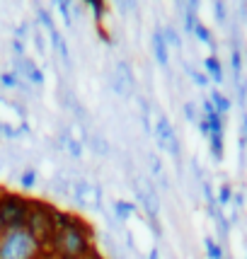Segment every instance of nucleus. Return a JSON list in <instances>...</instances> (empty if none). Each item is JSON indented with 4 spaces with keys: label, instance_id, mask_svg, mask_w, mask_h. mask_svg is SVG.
I'll use <instances>...</instances> for the list:
<instances>
[{
    "label": "nucleus",
    "instance_id": "obj_1",
    "mask_svg": "<svg viewBox=\"0 0 247 259\" xmlns=\"http://www.w3.org/2000/svg\"><path fill=\"white\" fill-rule=\"evenodd\" d=\"M51 245H54L61 259H83L92 249L90 233H88L85 223L75 228H66V230H56Z\"/></svg>",
    "mask_w": 247,
    "mask_h": 259
},
{
    "label": "nucleus",
    "instance_id": "obj_2",
    "mask_svg": "<svg viewBox=\"0 0 247 259\" xmlns=\"http://www.w3.org/2000/svg\"><path fill=\"white\" fill-rule=\"evenodd\" d=\"M42 245L29 235L27 228L5 230L0 235V259H36Z\"/></svg>",
    "mask_w": 247,
    "mask_h": 259
},
{
    "label": "nucleus",
    "instance_id": "obj_3",
    "mask_svg": "<svg viewBox=\"0 0 247 259\" xmlns=\"http://www.w3.org/2000/svg\"><path fill=\"white\" fill-rule=\"evenodd\" d=\"M32 201H27L24 196H0V226L3 230H15V228L27 226V215H29Z\"/></svg>",
    "mask_w": 247,
    "mask_h": 259
},
{
    "label": "nucleus",
    "instance_id": "obj_4",
    "mask_svg": "<svg viewBox=\"0 0 247 259\" xmlns=\"http://www.w3.org/2000/svg\"><path fill=\"white\" fill-rule=\"evenodd\" d=\"M27 230L29 235L39 242V245H51L54 240V233H56V226H54V211H49L44 203H34L29 208V215H27Z\"/></svg>",
    "mask_w": 247,
    "mask_h": 259
},
{
    "label": "nucleus",
    "instance_id": "obj_5",
    "mask_svg": "<svg viewBox=\"0 0 247 259\" xmlns=\"http://www.w3.org/2000/svg\"><path fill=\"white\" fill-rule=\"evenodd\" d=\"M70 194L80 208H102V187L88 180H75L70 184Z\"/></svg>",
    "mask_w": 247,
    "mask_h": 259
},
{
    "label": "nucleus",
    "instance_id": "obj_6",
    "mask_svg": "<svg viewBox=\"0 0 247 259\" xmlns=\"http://www.w3.org/2000/svg\"><path fill=\"white\" fill-rule=\"evenodd\" d=\"M15 73H17L20 78H27L32 85H42V82H44V73L34 66L27 56H24V58H15Z\"/></svg>",
    "mask_w": 247,
    "mask_h": 259
},
{
    "label": "nucleus",
    "instance_id": "obj_7",
    "mask_svg": "<svg viewBox=\"0 0 247 259\" xmlns=\"http://www.w3.org/2000/svg\"><path fill=\"white\" fill-rule=\"evenodd\" d=\"M153 134H155V141H157V146L162 148V150H168L177 138H175V128L170 126L168 121V116H157V121H155V128H153Z\"/></svg>",
    "mask_w": 247,
    "mask_h": 259
},
{
    "label": "nucleus",
    "instance_id": "obj_8",
    "mask_svg": "<svg viewBox=\"0 0 247 259\" xmlns=\"http://www.w3.org/2000/svg\"><path fill=\"white\" fill-rule=\"evenodd\" d=\"M153 54H155V58H157V63L165 68L168 66V44H165V39H162V32L160 29H155L153 32Z\"/></svg>",
    "mask_w": 247,
    "mask_h": 259
},
{
    "label": "nucleus",
    "instance_id": "obj_9",
    "mask_svg": "<svg viewBox=\"0 0 247 259\" xmlns=\"http://www.w3.org/2000/svg\"><path fill=\"white\" fill-rule=\"evenodd\" d=\"M112 211L116 213V221H129L136 213V203L124 201V199H114L112 201Z\"/></svg>",
    "mask_w": 247,
    "mask_h": 259
},
{
    "label": "nucleus",
    "instance_id": "obj_10",
    "mask_svg": "<svg viewBox=\"0 0 247 259\" xmlns=\"http://www.w3.org/2000/svg\"><path fill=\"white\" fill-rule=\"evenodd\" d=\"M114 73L119 75V78L129 85V88H136V75H134V68L129 66L126 61H116V68H114Z\"/></svg>",
    "mask_w": 247,
    "mask_h": 259
},
{
    "label": "nucleus",
    "instance_id": "obj_11",
    "mask_svg": "<svg viewBox=\"0 0 247 259\" xmlns=\"http://www.w3.org/2000/svg\"><path fill=\"white\" fill-rule=\"evenodd\" d=\"M90 146H92V150L97 153V155H102V158H109L112 155V146L107 143V138L104 136H90Z\"/></svg>",
    "mask_w": 247,
    "mask_h": 259
},
{
    "label": "nucleus",
    "instance_id": "obj_12",
    "mask_svg": "<svg viewBox=\"0 0 247 259\" xmlns=\"http://www.w3.org/2000/svg\"><path fill=\"white\" fill-rule=\"evenodd\" d=\"M109 85H112V90L116 92V95H119L121 100H129V97L134 95V88H129V85H126V82H124V80L119 78L116 73H114L112 78H109Z\"/></svg>",
    "mask_w": 247,
    "mask_h": 259
},
{
    "label": "nucleus",
    "instance_id": "obj_13",
    "mask_svg": "<svg viewBox=\"0 0 247 259\" xmlns=\"http://www.w3.org/2000/svg\"><path fill=\"white\" fill-rule=\"evenodd\" d=\"M36 182H39V172L36 169H24L22 175H20V187L22 189H34Z\"/></svg>",
    "mask_w": 247,
    "mask_h": 259
},
{
    "label": "nucleus",
    "instance_id": "obj_14",
    "mask_svg": "<svg viewBox=\"0 0 247 259\" xmlns=\"http://www.w3.org/2000/svg\"><path fill=\"white\" fill-rule=\"evenodd\" d=\"M36 17H39V24H42L49 34L56 29V27H54V17H51V12L46 10V8H36Z\"/></svg>",
    "mask_w": 247,
    "mask_h": 259
},
{
    "label": "nucleus",
    "instance_id": "obj_15",
    "mask_svg": "<svg viewBox=\"0 0 247 259\" xmlns=\"http://www.w3.org/2000/svg\"><path fill=\"white\" fill-rule=\"evenodd\" d=\"M20 82H22V78H20L15 70L0 73V88H20Z\"/></svg>",
    "mask_w": 247,
    "mask_h": 259
},
{
    "label": "nucleus",
    "instance_id": "obj_16",
    "mask_svg": "<svg viewBox=\"0 0 247 259\" xmlns=\"http://www.w3.org/2000/svg\"><path fill=\"white\" fill-rule=\"evenodd\" d=\"M66 153L73 160H80L83 158V143H80L78 138H73V136H70V138H68V143H66Z\"/></svg>",
    "mask_w": 247,
    "mask_h": 259
},
{
    "label": "nucleus",
    "instance_id": "obj_17",
    "mask_svg": "<svg viewBox=\"0 0 247 259\" xmlns=\"http://www.w3.org/2000/svg\"><path fill=\"white\" fill-rule=\"evenodd\" d=\"M162 32V39H165V44L168 46H175V49H180V34H177V29H172V27H162L160 29Z\"/></svg>",
    "mask_w": 247,
    "mask_h": 259
},
{
    "label": "nucleus",
    "instance_id": "obj_18",
    "mask_svg": "<svg viewBox=\"0 0 247 259\" xmlns=\"http://www.w3.org/2000/svg\"><path fill=\"white\" fill-rule=\"evenodd\" d=\"M148 167H150V175H153V177H162V175H165V172H162V162H160V158H157L155 153H148Z\"/></svg>",
    "mask_w": 247,
    "mask_h": 259
},
{
    "label": "nucleus",
    "instance_id": "obj_19",
    "mask_svg": "<svg viewBox=\"0 0 247 259\" xmlns=\"http://www.w3.org/2000/svg\"><path fill=\"white\" fill-rule=\"evenodd\" d=\"M51 189L56 194H68V189H70V182H68L66 175H61V177H56V180L51 182Z\"/></svg>",
    "mask_w": 247,
    "mask_h": 259
},
{
    "label": "nucleus",
    "instance_id": "obj_20",
    "mask_svg": "<svg viewBox=\"0 0 247 259\" xmlns=\"http://www.w3.org/2000/svg\"><path fill=\"white\" fill-rule=\"evenodd\" d=\"M0 134H3V138H8V141H15V138H20V131H17L15 126L3 124V121H0Z\"/></svg>",
    "mask_w": 247,
    "mask_h": 259
},
{
    "label": "nucleus",
    "instance_id": "obj_21",
    "mask_svg": "<svg viewBox=\"0 0 247 259\" xmlns=\"http://www.w3.org/2000/svg\"><path fill=\"white\" fill-rule=\"evenodd\" d=\"M58 10L63 15V22L70 24V5H68V3H58Z\"/></svg>",
    "mask_w": 247,
    "mask_h": 259
},
{
    "label": "nucleus",
    "instance_id": "obj_22",
    "mask_svg": "<svg viewBox=\"0 0 247 259\" xmlns=\"http://www.w3.org/2000/svg\"><path fill=\"white\" fill-rule=\"evenodd\" d=\"M12 51L17 54V58H24V41H20V39H12Z\"/></svg>",
    "mask_w": 247,
    "mask_h": 259
},
{
    "label": "nucleus",
    "instance_id": "obj_23",
    "mask_svg": "<svg viewBox=\"0 0 247 259\" xmlns=\"http://www.w3.org/2000/svg\"><path fill=\"white\" fill-rule=\"evenodd\" d=\"M206 66H209V70L214 73L216 78H221V68H218V63H216L214 58H209V61H206Z\"/></svg>",
    "mask_w": 247,
    "mask_h": 259
},
{
    "label": "nucleus",
    "instance_id": "obj_24",
    "mask_svg": "<svg viewBox=\"0 0 247 259\" xmlns=\"http://www.w3.org/2000/svg\"><path fill=\"white\" fill-rule=\"evenodd\" d=\"M184 114H187V119H196V107L191 102H187L184 104Z\"/></svg>",
    "mask_w": 247,
    "mask_h": 259
},
{
    "label": "nucleus",
    "instance_id": "obj_25",
    "mask_svg": "<svg viewBox=\"0 0 247 259\" xmlns=\"http://www.w3.org/2000/svg\"><path fill=\"white\" fill-rule=\"evenodd\" d=\"M32 39H34V46L44 51V36H42V32H34V34H32Z\"/></svg>",
    "mask_w": 247,
    "mask_h": 259
},
{
    "label": "nucleus",
    "instance_id": "obj_26",
    "mask_svg": "<svg viewBox=\"0 0 247 259\" xmlns=\"http://www.w3.org/2000/svg\"><path fill=\"white\" fill-rule=\"evenodd\" d=\"M206 247H209V257H211V259H218V247H216L211 240H206Z\"/></svg>",
    "mask_w": 247,
    "mask_h": 259
},
{
    "label": "nucleus",
    "instance_id": "obj_27",
    "mask_svg": "<svg viewBox=\"0 0 247 259\" xmlns=\"http://www.w3.org/2000/svg\"><path fill=\"white\" fill-rule=\"evenodd\" d=\"M194 32H196V34H199V36H201V41H209V32L203 29L201 24H194Z\"/></svg>",
    "mask_w": 247,
    "mask_h": 259
},
{
    "label": "nucleus",
    "instance_id": "obj_28",
    "mask_svg": "<svg viewBox=\"0 0 247 259\" xmlns=\"http://www.w3.org/2000/svg\"><path fill=\"white\" fill-rule=\"evenodd\" d=\"M191 78L196 80V82H199V85H206V78H203L201 73H191Z\"/></svg>",
    "mask_w": 247,
    "mask_h": 259
},
{
    "label": "nucleus",
    "instance_id": "obj_29",
    "mask_svg": "<svg viewBox=\"0 0 247 259\" xmlns=\"http://www.w3.org/2000/svg\"><path fill=\"white\" fill-rule=\"evenodd\" d=\"M83 259H102V257H100V252H95V249H90V252H88V254H85Z\"/></svg>",
    "mask_w": 247,
    "mask_h": 259
},
{
    "label": "nucleus",
    "instance_id": "obj_30",
    "mask_svg": "<svg viewBox=\"0 0 247 259\" xmlns=\"http://www.w3.org/2000/svg\"><path fill=\"white\" fill-rule=\"evenodd\" d=\"M148 259H160V252H157V247H155V249H150V254H148Z\"/></svg>",
    "mask_w": 247,
    "mask_h": 259
},
{
    "label": "nucleus",
    "instance_id": "obj_31",
    "mask_svg": "<svg viewBox=\"0 0 247 259\" xmlns=\"http://www.w3.org/2000/svg\"><path fill=\"white\" fill-rule=\"evenodd\" d=\"M3 233H5V230H3V226H0V235H3Z\"/></svg>",
    "mask_w": 247,
    "mask_h": 259
},
{
    "label": "nucleus",
    "instance_id": "obj_32",
    "mask_svg": "<svg viewBox=\"0 0 247 259\" xmlns=\"http://www.w3.org/2000/svg\"><path fill=\"white\" fill-rule=\"evenodd\" d=\"M0 136H3V134H0Z\"/></svg>",
    "mask_w": 247,
    "mask_h": 259
}]
</instances>
